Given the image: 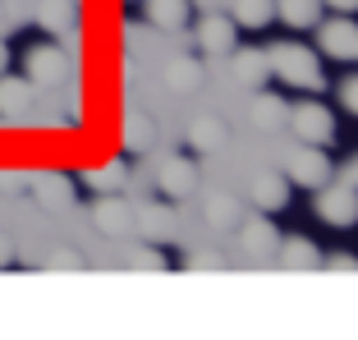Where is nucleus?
Here are the masks:
<instances>
[{"label": "nucleus", "instance_id": "nucleus-1", "mask_svg": "<svg viewBox=\"0 0 358 340\" xmlns=\"http://www.w3.org/2000/svg\"><path fill=\"white\" fill-rule=\"evenodd\" d=\"M266 60H271V74H280L289 87H308V92H317V87L327 83L317 55L308 51V46H299V42H280L275 51H266Z\"/></svg>", "mask_w": 358, "mask_h": 340}, {"label": "nucleus", "instance_id": "nucleus-2", "mask_svg": "<svg viewBox=\"0 0 358 340\" xmlns=\"http://www.w3.org/2000/svg\"><path fill=\"white\" fill-rule=\"evenodd\" d=\"M289 129H294L299 143H313V148H327L331 139H336V120H331L327 106H317V101H299L294 111H289Z\"/></svg>", "mask_w": 358, "mask_h": 340}, {"label": "nucleus", "instance_id": "nucleus-3", "mask_svg": "<svg viewBox=\"0 0 358 340\" xmlns=\"http://www.w3.org/2000/svg\"><path fill=\"white\" fill-rule=\"evenodd\" d=\"M285 166H289V175H285V180H289V184H303V189H322V184L336 175V166L327 161V152L313 148V143H299V148L289 152V161H285Z\"/></svg>", "mask_w": 358, "mask_h": 340}, {"label": "nucleus", "instance_id": "nucleus-4", "mask_svg": "<svg viewBox=\"0 0 358 340\" xmlns=\"http://www.w3.org/2000/svg\"><path fill=\"white\" fill-rule=\"evenodd\" d=\"M317 216H322V221L327 225H340V230H345V225H354L358 221V189L354 184H322V189H317Z\"/></svg>", "mask_w": 358, "mask_h": 340}, {"label": "nucleus", "instance_id": "nucleus-5", "mask_svg": "<svg viewBox=\"0 0 358 340\" xmlns=\"http://www.w3.org/2000/svg\"><path fill=\"white\" fill-rule=\"evenodd\" d=\"M317 42H322V51L331 55V60H358V23L349 19H331L317 28Z\"/></svg>", "mask_w": 358, "mask_h": 340}, {"label": "nucleus", "instance_id": "nucleus-6", "mask_svg": "<svg viewBox=\"0 0 358 340\" xmlns=\"http://www.w3.org/2000/svg\"><path fill=\"white\" fill-rule=\"evenodd\" d=\"M69 74V55L60 46H32L28 51V78L32 87H51V83H64Z\"/></svg>", "mask_w": 358, "mask_h": 340}, {"label": "nucleus", "instance_id": "nucleus-7", "mask_svg": "<svg viewBox=\"0 0 358 340\" xmlns=\"http://www.w3.org/2000/svg\"><path fill=\"white\" fill-rule=\"evenodd\" d=\"M198 46L202 55H234V46H239V23L225 19V14H207L198 28Z\"/></svg>", "mask_w": 358, "mask_h": 340}, {"label": "nucleus", "instance_id": "nucleus-8", "mask_svg": "<svg viewBox=\"0 0 358 340\" xmlns=\"http://www.w3.org/2000/svg\"><path fill=\"white\" fill-rule=\"evenodd\" d=\"M28 189H32V198L42 202L46 212H64V207L74 202V189H69V180H64V175H55V170L28 175Z\"/></svg>", "mask_w": 358, "mask_h": 340}, {"label": "nucleus", "instance_id": "nucleus-9", "mask_svg": "<svg viewBox=\"0 0 358 340\" xmlns=\"http://www.w3.org/2000/svg\"><path fill=\"white\" fill-rule=\"evenodd\" d=\"M248 198L257 202V212H285V202H289V180L275 175V170H262L248 189Z\"/></svg>", "mask_w": 358, "mask_h": 340}, {"label": "nucleus", "instance_id": "nucleus-10", "mask_svg": "<svg viewBox=\"0 0 358 340\" xmlns=\"http://www.w3.org/2000/svg\"><path fill=\"white\" fill-rule=\"evenodd\" d=\"M239 234H243V253L248 257H275V225L266 221V212L262 216H253V221H243L239 225Z\"/></svg>", "mask_w": 358, "mask_h": 340}, {"label": "nucleus", "instance_id": "nucleus-11", "mask_svg": "<svg viewBox=\"0 0 358 340\" xmlns=\"http://www.w3.org/2000/svg\"><path fill=\"white\" fill-rule=\"evenodd\" d=\"M275 262H280L285 271H313V267H322V253H317L313 239L294 234V239H285V244L275 248Z\"/></svg>", "mask_w": 358, "mask_h": 340}, {"label": "nucleus", "instance_id": "nucleus-12", "mask_svg": "<svg viewBox=\"0 0 358 340\" xmlns=\"http://www.w3.org/2000/svg\"><path fill=\"white\" fill-rule=\"evenodd\" d=\"M92 225L101 234H129L134 230V212H129V202H120V198H101L92 207Z\"/></svg>", "mask_w": 358, "mask_h": 340}, {"label": "nucleus", "instance_id": "nucleus-13", "mask_svg": "<svg viewBox=\"0 0 358 340\" xmlns=\"http://www.w3.org/2000/svg\"><path fill=\"white\" fill-rule=\"evenodd\" d=\"M157 180H161V189H166L170 198H189V193L198 189V175H193V166L184 157H170L166 166H161Z\"/></svg>", "mask_w": 358, "mask_h": 340}, {"label": "nucleus", "instance_id": "nucleus-14", "mask_svg": "<svg viewBox=\"0 0 358 340\" xmlns=\"http://www.w3.org/2000/svg\"><path fill=\"white\" fill-rule=\"evenodd\" d=\"M32 106V78L0 74V115H23Z\"/></svg>", "mask_w": 358, "mask_h": 340}, {"label": "nucleus", "instance_id": "nucleus-15", "mask_svg": "<svg viewBox=\"0 0 358 340\" xmlns=\"http://www.w3.org/2000/svg\"><path fill=\"white\" fill-rule=\"evenodd\" d=\"M266 74H271L266 51H239V55H234V78H239V83H248L253 92L266 83Z\"/></svg>", "mask_w": 358, "mask_h": 340}, {"label": "nucleus", "instance_id": "nucleus-16", "mask_svg": "<svg viewBox=\"0 0 358 340\" xmlns=\"http://www.w3.org/2000/svg\"><path fill=\"white\" fill-rule=\"evenodd\" d=\"M166 83L175 87V92H193V87L202 83V64L193 60V55H175V60L166 64Z\"/></svg>", "mask_w": 358, "mask_h": 340}, {"label": "nucleus", "instance_id": "nucleus-17", "mask_svg": "<svg viewBox=\"0 0 358 340\" xmlns=\"http://www.w3.org/2000/svg\"><path fill=\"white\" fill-rule=\"evenodd\" d=\"M275 14H280L289 28H313L322 19V0H275Z\"/></svg>", "mask_w": 358, "mask_h": 340}, {"label": "nucleus", "instance_id": "nucleus-18", "mask_svg": "<svg viewBox=\"0 0 358 340\" xmlns=\"http://www.w3.org/2000/svg\"><path fill=\"white\" fill-rule=\"evenodd\" d=\"M37 23L46 32H69L74 28V0H42L37 5Z\"/></svg>", "mask_w": 358, "mask_h": 340}, {"label": "nucleus", "instance_id": "nucleus-19", "mask_svg": "<svg viewBox=\"0 0 358 340\" xmlns=\"http://www.w3.org/2000/svg\"><path fill=\"white\" fill-rule=\"evenodd\" d=\"M285 115H289V106H285L280 97L257 87V97H253V125H257V129H275Z\"/></svg>", "mask_w": 358, "mask_h": 340}, {"label": "nucleus", "instance_id": "nucleus-20", "mask_svg": "<svg viewBox=\"0 0 358 340\" xmlns=\"http://www.w3.org/2000/svg\"><path fill=\"white\" fill-rule=\"evenodd\" d=\"M189 143H193L198 152H216V148L225 143L221 120H216V115H198V120H193V129H189Z\"/></svg>", "mask_w": 358, "mask_h": 340}, {"label": "nucleus", "instance_id": "nucleus-21", "mask_svg": "<svg viewBox=\"0 0 358 340\" xmlns=\"http://www.w3.org/2000/svg\"><path fill=\"white\" fill-rule=\"evenodd\" d=\"M148 19L157 23V28H184L189 0H148Z\"/></svg>", "mask_w": 358, "mask_h": 340}, {"label": "nucleus", "instance_id": "nucleus-22", "mask_svg": "<svg viewBox=\"0 0 358 340\" xmlns=\"http://www.w3.org/2000/svg\"><path fill=\"white\" fill-rule=\"evenodd\" d=\"M275 19V0H234V23L243 28H266Z\"/></svg>", "mask_w": 358, "mask_h": 340}, {"label": "nucleus", "instance_id": "nucleus-23", "mask_svg": "<svg viewBox=\"0 0 358 340\" xmlns=\"http://www.w3.org/2000/svg\"><path fill=\"white\" fill-rule=\"evenodd\" d=\"M129 180V166H120V161H110V166H96V170H83V184L87 189H120V184Z\"/></svg>", "mask_w": 358, "mask_h": 340}, {"label": "nucleus", "instance_id": "nucleus-24", "mask_svg": "<svg viewBox=\"0 0 358 340\" xmlns=\"http://www.w3.org/2000/svg\"><path fill=\"white\" fill-rule=\"evenodd\" d=\"M207 221L221 225V230L225 225H239V202H234L230 193H211L207 198Z\"/></svg>", "mask_w": 358, "mask_h": 340}, {"label": "nucleus", "instance_id": "nucleus-25", "mask_svg": "<svg viewBox=\"0 0 358 340\" xmlns=\"http://www.w3.org/2000/svg\"><path fill=\"white\" fill-rule=\"evenodd\" d=\"M138 225H143V234H148V239H166L170 225H175V216H170L166 207H157V202H152V207H143V212H138Z\"/></svg>", "mask_w": 358, "mask_h": 340}, {"label": "nucleus", "instance_id": "nucleus-26", "mask_svg": "<svg viewBox=\"0 0 358 340\" xmlns=\"http://www.w3.org/2000/svg\"><path fill=\"white\" fill-rule=\"evenodd\" d=\"M124 143L134 152H143L152 143V120L148 115H129V125H124Z\"/></svg>", "mask_w": 358, "mask_h": 340}, {"label": "nucleus", "instance_id": "nucleus-27", "mask_svg": "<svg viewBox=\"0 0 358 340\" xmlns=\"http://www.w3.org/2000/svg\"><path fill=\"white\" fill-rule=\"evenodd\" d=\"M129 262H134V267H152V271H161V267H166V253H157V248H138V253L129 257Z\"/></svg>", "mask_w": 358, "mask_h": 340}, {"label": "nucleus", "instance_id": "nucleus-28", "mask_svg": "<svg viewBox=\"0 0 358 340\" xmlns=\"http://www.w3.org/2000/svg\"><path fill=\"white\" fill-rule=\"evenodd\" d=\"M340 101H345L349 115H358V78H345V87H340Z\"/></svg>", "mask_w": 358, "mask_h": 340}, {"label": "nucleus", "instance_id": "nucleus-29", "mask_svg": "<svg viewBox=\"0 0 358 340\" xmlns=\"http://www.w3.org/2000/svg\"><path fill=\"white\" fill-rule=\"evenodd\" d=\"M0 189H5V193H19V189H28V180H23V175H14V170H0Z\"/></svg>", "mask_w": 358, "mask_h": 340}, {"label": "nucleus", "instance_id": "nucleus-30", "mask_svg": "<svg viewBox=\"0 0 358 340\" xmlns=\"http://www.w3.org/2000/svg\"><path fill=\"white\" fill-rule=\"evenodd\" d=\"M327 267H336V271H358V257L354 253H331Z\"/></svg>", "mask_w": 358, "mask_h": 340}, {"label": "nucleus", "instance_id": "nucleus-31", "mask_svg": "<svg viewBox=\"0 0 358 340\" xmlns=\"http://www.w3.org/2000/svg\"><path fill=\"white\" fill-rule=\"evenodd\" d=\"M10 262H14V244L0 234V267H10Z\"/></svg>", "mask_w": 358, "mask_h": 340}, {"label": "nucleus", "instance_id": "nucleus-32", "mask_svg": "<svg viewBox=\"0 0 358 340\" xmlns=\"http://www.w3.org/2000/svg\"><path fill=\"white\" fill-rule=\"evenodd\" d=\"M51 267H78V253H51Z\"/></svg>", "mask_w": 358, "mask_h": 340}, {"label": "nucleus", "instance_id": "nucleus-33", "mask_svg": "<svg viewBox=\"0 0 358 340\" xmlns=\"http://www.w3.org/2000/svg\"><path fill=\"white\" fill-rule=\"evenodd\" d=\"M331 5H336L340 14H354V10H358V0H331Z\"/></svg>", "mask_w": 358, "mask_h": 340}, {"label": "nucleus", "instance_id": "nucleus-34", "mask_svg": "<svg viewBox=\"0 0 358 340\" xmlns=\"http://www.w3.org/2000/svg\"><path fill=\"white\" fill-rule=\"evenodd\" d=\"M10 69V46H5V37H0V74Z\"/></svg>", "mask_w": 358, "mask_h": 340}, {"label": "nucleus", "instance_id": "nucleus-35", "mask_svg": "<svg viewBox=\"0 0 358 340\" xmlns=\"http://www.w3.org/2000/svg\"><path fill=\"white\" fill-rule=\"evenodd\" d=\"M345 180H349V184H354V189H358V157L349 161V175H345Z\"/></svg>", "mask_w": 358, "mask_h": 340}, {"label": "nucleus", "instance_id": "nucleus-36", "mask_svg": "<svg viewBox=\"0 0 358 340\" xmlns=\"http://www.w3.org/2000/svg\"><path fill=\"white\" fill-rule=\"evenodd\" d=\"M0 23H5V10H0Z\"/></svg>", "mask_w": 358, "mask_h": 340}]
</instances>
